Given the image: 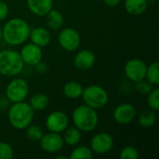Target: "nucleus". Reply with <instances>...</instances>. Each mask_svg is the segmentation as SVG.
Wrapping results in <instances>:
<instances>
[{
  "mask_svg": "<svg viewBox=\"0 0 159 159\" xmlns=\"http://www.w3.org/2000/svg\"><path fill=\"white\" fill-rule=\"evenodd\" d=\"M46 22L49 29L60 30L64 23V18L59 10L52 8L46 15Z\"/></svg>",
  "mask_w": 159,
  "mask_h": 159,
  "instance_id": "18",
  "label": "nucleus"
},
{
  "mask_svg": "<svg viewBox=\"0 0 159 159\" xmlns=\"http://www.w3.org/2000/svg\"><path fill=\"white\" fill-rule=\"evenodd\" d=\"M28 103L30 104V106L33 108L34 111H42L48 107L49 103V99L47 94L38 92L31 97Z\"/></svg>",
  "mask_w": 159,
  "mask_h": 159,
  "instance_id": "21",
  "label": "nucleus"
},
{
  "mask_svg": "<svg viewBox=\"0 0 159 159\" xmlns=\"http://www.w3.org/2000/svg\"><path fill=\"white\" fill-rule=\"evenodd\" d=\"M96 58L92 51L89 49H82L76 53L74 59L75 67L80 71H88L91 69L95 63Z\"/></svg>",
  "mask_w": 159,
  "mask_h": 159,
  "instance_id": "14",
  "label": "nucleus"
},
{
  "mask_svg": "<svg viewBox=\"0 0 159 159\" xmlns=\"http://www.w3.org/2000/svg\"><path fill=\"white\" fill-rule=\"evenodd\" d=\"M34 111L28 102H14L8 109L7 119L12 128L18 130L25 129L33 121Z\"/></svg>",
  "mask_w": 159,
  "mask_h": 159,
  "instance_id": "2",
  "label": "nucleus"
},
{
  "mask_svg": "<svg viewBox=\"0 0 159 159\" xmlns=\"http://www.w3.org/2000/svg\"><path fill=\"white\" fill-rule=\"evenodd\" d=\"M2 40V27L0 25V41Z\"/></svg>",
  "mask_w": 159,
  "mask_h": 159,
  "instance_id": "34",
  "label": "nucleus"
},
{
  "mask_svg": "<svg viewBox=\"0 0 159 159\" xmlns=\"http://www.w3.org/2000/svg\"><path fill=\"white\" fill-rule=\"evenodd\" d=\"M103 3L107 7H115L118 6L121 3V0H103Z\"/></svg>",
  "mask_w": 159,
  "mask_h": 159,
  "instance_id": "31",
  "label": "nucleus"
},
{
  "mask_svg": "<svg viewBox=\"0 0 159 159\" xmlns=\"http://www.w3.org/2000/svg\"><path fill=\"white\" fill-rule=\"evenodd\" d=\"M126 11L132 16H139L144 13L148 7L147 0H125Z\"/></svg>",
  "mask_w": 159,
  "mask_h": 159,
  "instance_id": "17",
  "label": "nucleus"
},
{
  "mask_svg": "<svg viewBox=\"0 0 159 159\" xmlns=\"http://www.w3.org/2000/svg\"><path fill=\"white\" fill-rule=\"evenodd\" d=\"M46 127L48 131L61 134L69 127V117L62 111H53L47 116Z\"/></svg>",
  "mask_w": 159,
  "mask_h": 159,
  "instance_id": "10",
  "label": "nucleus"
},
{
  "mask_svg": "<svg viewBox=\"0 0 159 159\" xmlns=\"http://www.w3.org/2000/svg\"><path fill=\"white\" fill-rule=\"evenodd\" d=\"M135 87H136V89L143 95H147L154 89V85H152L145 78L135 83Z\"/></svg>",
  "mask_w": 159,
  "mask_h": 159,
  "instance_id": "29",
  "label": "nucleus"
},
{
  "mask_svg": "<svg viewBox=\"0 0 159 159\" xmlns=\"http://www.w3.org/2000/svg\"><path fill=\"white\" fill-rule=\"evenodd\" d=\"M114 139L107 132H99L95 134L90 141V149L97 155H105L114 147Z\"/></svg>",
  "mask_w": 159,
  "mask_h": 159,
  "instance_id": "9",
  "label": "nucleus"
},
{
  "mask_svg": "<svg viewBox=\"0 0 159 159\" xmlns=\"http://www.w3.org/2000/svg\"><path fill=\"white\" fill-rule=\"evenodd\" d=\"M72 121L80 131L91 132L99 123V116L97 111L86 104L76 107L72 114Z\"/></svg>",
  "mask_w": 159,
  "mask_h": 159,
  "instance_id": "3",
  "label": "nucleus"
},
{
  "mask_svg": "<svg viewBox=\"0 0 159 159\" xmlns=\"http://www.w3.org/2000/svg\"><path fill=\"white\" fill-rule=\"evenodd\" d=\"M145 79L152 85L157 86L159 84V62L154 61L147 66Z\"/></svg>",
  "mask_w": 159,
  "mask_h": 159,
  "instance_id": "23",
  "label": "nucleus"
},
{
  "mask_svg": "<svg viewBox=\"0 0 159 159\" xmlns=\"http://www.w3.org/2000/svg\"><path fill=\"white\" fill-rule=\"evenodd\" d=\"M137 116V110L131 103L124 102L117 105L114 112L113 117L115 121L119 125H129L130 124Z\"/></svg>",
  "mask_w": 159,
  "mask_h": 159,
  "instance_id": "11",
  "label": "nucleus"
},
{
  "mask_svg": "<svg viewBox=\"0 0 159 159\" xmlns=\"http://www.w3.org/2000/svg\"><path fill=\"white\" fill-rule=\"evenodd\" d=\"M147 104L151 110L158 111L159 110V89L154 88L147 94Z\"/></svg>",
  "mask_w": 159,
  "mask_h": 159,
  "instance_id": "26",
  "label": "nucleus"
},
{
  "mask_svg": "<svg viewBox=\"0 0 159 159\" xmlns=\"http://www.w3.org/2000/svg\"><path fill=\"white\" fill-rule=\"evenodd\" d=\"M119 157L121 159H138L139 152L134 146L128 145L120 151Z\"/></svg>",
  "mask_w": 159,
  "mask_h": 159,
  "instance_id": "27",
  "label": "nucleus"
},
{
  "mask_svg": "<svg viewBox=\"0 0 159 159\" xmlns=\"http://www.w3.org/2000/svg\"><path fill=\"white\" fill-rule=\"evenodd\" d=\"M147 65L141 59H130L129 60L124 67L125 75L129 80L133 83H137L145 78Z\"/></svg>",
  "mask_w": 159,
  "mask_h": 159,
  "instance_id": "8",
  "label": "nucleus"
},
{
  "mask_svg": "<svg viewBox=\"0 0 159 159\" xmlns=\"http://www.w3.org/2000/svg\"><path fill=\"white\" fill-rule=\"evenodd\" d=\"M35 67H36V71L37 72H39V73H44V72H46V70H47V65L44 63V62H42V61H40V62H38L36 65H34Z\"/></svg>",
  "mask_w": 159,
  "mask_h": 159,
  "instance_id": "32",
  "label": "nucleus"
},
{
  "mask_svg": "<svg viewBox=\"0 0 159 159\" xmlns=\"http://www.w3.org/2000/svg\"><path fill=\"white\" fill-rule=\"evenodd\" d=\"M26 137L32 142H39L44 134L42 129L37 125H29L26 129Z\"/></svg>",
  "mask_w": 159,
  "mask_h": 159,
  "instance_id": "25",
  "label": "nucleus"
},
{
  "mask_svg": "<svg viewBox=\"0 0 159 159\" xmlns=\"http://www.w3.org/2000/svg\"><path fill=\"white\" fill-rule=\"evenodd\" d=\"M81 98L84 104L95 110L103 108L109 101L108 92L99 85H90L85 88Z\"/></svg>",
  "mask_w": 159,
  "mask_h": 159,
  "instance_id": "5",
  "label": "nucleus"
},
{
  "mask_svg": "<svg viewBox=\"0 0 159 159\" xmlns=\"http://www.w3.org/2000/svg\"><path fill=\"white\" fill-rule=\"evenodd\" d=\"M20 55L24 64L29 66H34L42 61L43 52L40 47L31 42L21 48Z\"/></svg>",
  "mask_w": 159,
  "mask_h": 159,
  "instance_id": "13",
  "label": "nucleus"
},
{
  "mask_svg": "<svg viewBox=\"0 0 159 159\" xmlns=\"http://www.w3.org/2000/svg\"><path fill=\"white\" fill-rule=\"evenodd\" d=\"M8 12H9V8L7 4L3 1H0V21L4 20L7 17Z\"/></svg>",
  "mask_w": 159,
  "mask_h": 159,
  "instance_id": "30",
  "label": "nucleus"
},
{
  "mask_svg": "<svg viewBox=\"0 0 159 159\" xmlns=\"http://www.w3.org/2000/svg\"><path fill=\"white\" fill-rule=\"evenodd\" d=\"M92 157L93 152L90 149V147L84 145L75 147L70 155L71 159H90L92 158Z\"/></svg>",
  "mask_w": 159,
  "mask_h": 159,
  "instance_id": "24",
  "label": "nucleus"
},
{
  "mask_svg": "<svg viewBox=\"0 0 159 159\" xmlns=\"http://www.w3.org/2000/svg\"><path fill=\"white\" fill-rule=\"evenodd\" d=\"M55 158H57V159H59V158L66 159L67 157H64V156H58V157H55Z\"/></svg>",
  "mask_w": 159,
  "mask_h": 159,
  "instance_id": "33",
  "label": "nucleus"
},
{
  "mask_svg": "<svg viewBox=\"0 0 159 159\" xmlns=\"http://www.w3.org/2000/svg\"><path fill=\"white\" fill-rule=\"evenodd\" d=\"M58 43L63 50L73 52L79 48L81 44V36L77 30L66 27L60 31L58 34Z\"/></svg>",
  "mask_w": 159,
  "mask_h": 159,
  "instance_id": "7",
  "label": "nucleus"
},
{
  "mask_svg": "<svg viewBox=\"0 0 159 159\" xmlns=\"http://www.w3.org/2000/svg\"><path fill=\"white\" fill-rule=\"evenodd\" d=\"M83 89L84 88L80 83L76 81H69L63 86L62 91L66 98L71 100H75L82 96Z\"/></svg>",
  "mask_w": 159,
  "mask_h": 159,
  "instance_id": "19",
  "label": "nucleus"
},
{
  "mask_svg": "<svg viewBox=\"0 0 159 159\" xmlns=\"http://www.w3.org/2000/svg\"><path fill=\"white\" fill-rule=\"evenodd\" d=\"M14 151L11 145L6 142H0V159H11Z\"/></svg>",
  "mask_w": 159,
  "mask_h": 159,
  "instance_id": "28",
  "label": "nucleus"
},
{
  "mask_svg": "<svg viewBox=\"0 0 159 159\" xmlns=\"http://www.w3.org/2000/svg\"><path fill=\"white\" fill-rule=\"evenodd\" d=\"M29 38L33 44L42 48L50 43L51 34L48 30L44 27H35L34 29H31Z\"/></svg>",
  "mask_w": 159,
  "mask_h": 159,
  "instance_id": "16",
  "label": "nucleus"
},
{
  "mask_svg": "<svg viewBox=\"0 0 159 159\" xmlns=\"http://www.w3.org/2000/svg\"><path fill=\"white\" fill-rule=\"evenodd\" d=\"M30 31V25L26 20L21 18H12L2 28V39L10 46H20L29 38Z\"/></svg>",
  "mask_w": 159,
  "mask_h": 159,
  "instance_id": "1",
  "label": "nucleus"
},
{
  "mask_svg": "<svg viewBox=\"0 0 159 159\" xmlns=\"http://www.w3.org/2000/svg\"><path fill=\"white\" fill-rule=\"evenodd\" d=\"M54 0H27V7L35 16H46L52 8Z\"/></svg>",
  "mask_w": 159,
  "mask_h": 159,
  "instance_id": "15",
  "label": "nucleus"
},
{
  "mask_svg": "<svg viewBox=\"0 0 159 159\" xmlns=\"http://www.w3.org/2000/svg\"><path fill=\"white\" fill-rule=\"evenodd\" d=\"M157 116L156 111L154 110H145L142 112L138 117V122L143 128H151L154 127L157 123Z\"/></svg>",
  "mask_w": 159,
  "mask_h": 159,
  "instance_id": "22",
  "label": "nucleus"
},
{
  "mask_svg": "<svg viewBox=\"0 0 159 159\" xmlns=\"http://www.w3.org/2000/svg\"><path fill=\"white\" fill-rule=\"evenodd\" d=\"M39 142L42 150L48 154L60 152L64 145L62 136H61L60 133H55L51 131L47 134H43Z\"/></svg>",
  "mask_w": 159,
  "mask_h": 159,
  "instance_id": "12",
  "label": "nucleus"
},
{
  "mask_svg": "<svg viewBox=\"0 0 159 159\" xmlns=\"http://www.w3.org/2000/svg\"><path fill=\"white\" fill-rule=\"evenodd\" d=\"M28 94L29 85L23 78L12 79L6 88V97L12 103L25 101Z\"/></svg>",
  "mask_w": 159,
  "mask_h": 159,
  "instance_id": "6",
  "label": "nucleus"
},
{
  "mask_svg": "<svg viewBox=\"0 0 159 159\" xmlns=\"http://www.w3.org/2000/svg\"><path fill=\"white\" fill-rule=\"evenodd\" d=\"M63 142L69 146H75L81 140V131L76 127H68L63 131Z\"/></svg>",
  "mask_w": 159,
  "mask_h": 159,
  "instance_id": "20",
  "label": "nucleus"
},
{
  "mask_svg": "<svg viewBox=\"0 0 159 159\" xmlns=\"http://www.w3.org/2000/svg\"><path fill=\"white\" fill-rule=\"evenodd\" d=\"M20 52L14 49H4L0 51V75L13 77L21 73L24 68Z\"/></svg>",
  "mask_w": 159,
  "mask_h": 159,
  "instance_id": "4",
  "label": "nucleus"
}]
</instances>
